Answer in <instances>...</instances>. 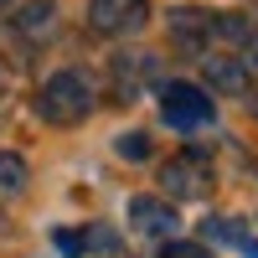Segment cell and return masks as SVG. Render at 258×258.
Returning <instances> with one entry per match:
<instances>
[{"mask_svg":"<svg viewBox=\"0 0 258 258\" xmlns=\"http://www.w3.org/2000/svg\"><path fill=\"white\" fill-rule=\"evenodd\" d=\"M36 114L57 124V129H73L93 114V88H88V78L83 73H52L47 83H41V93H36Z\"/></svg>","mask_w":258,"mask_h":258,"instance_id":"obj_1","label":"cell"},{"mask_svg":"<svg viewBox=\"0 0 258 258\" xmlns=\"http://www.w3.org/2000/svg\"><path fill=\"white\" fill-rule=\"evenodd\" d=\"M160 186L170 202H202L212 191V160L202 150H186V155H170L160 165Z\"/></svg>","mask_w":258,"mask_h":258,"instance_id":"obj_2","label":"cell"},{"mask_svg":"<svg viewBox=\"0 0 258 258\" xmlns=\"http://www.w3.org/2000/svg\"><path fill=\"white\" fill-rule=\"evenodd\" d=\"M150 21V0H93L88 6V26L98 36H135Z\"/></svg>","mask_w":258,"mask_h":258,"instance_id":"obj_3","label":"cell"},{"mask_svg":"<svg viewBox=\"0 0 258 258\" xmlns=\"http://www.w3.org/2000/svg\"><path fill=\"white\" fill-rule=\"evenodd\" d=\"M160 114L176 129H202L212 119V98L202 88H191V83H170V88L160 93Z\"/></svg>","mask_w":258,"mask_h":258,"instance_id":"obj_4","label":"cell"},{"mask_svg":"<svg viewBox=\"0 0 258 258\" xmlns=\"http://www.w3.org/2000/svg\"><path fill=\"white\" fill-rule=\"evenodd\" d=\"M129 227L135 232H150V238H170V232L181 227L176 207H170V197H129Z\"/></svg>","mask_w":258,"mask_h":258,"instance_id":"obj_5","label":"cell"},{"mask_svg":"<svg viewBox=\"0 0 258 258\" xmlns=\"http://www.w3.org/2000/svg\"><path fill=\"white\" fill-rule=\"evenodd\" d=\"M0 21L16 26L21 36H47L57 21V6L52 0H0Z\"/></svg>","mask_w":258,"mask_h":258,"instance_id":"obj_6","label":"cell"},{"mask_svg":"<svg viewBox=\"0 0 258 258\" xmlns=\"http://www.w3.org/2000/svg\"><path fill=\"white\" fill-rule=\"evenodd\" d=\"M114 83L124 98H135L145 83H155V52H124L114 57Z\"/></svg>","mask_w":258,"mask_h":258,"instance_id":"obj_7","label":"cell"},{"mask_svg":"<svg viewBox=\"0 0 258 258\" xmlns=\"http://www.w3.org/2000/svg\"><path fill=\"white\" fill-rule=\"evenodd\" d=\"M170 36H176V47L181 52H202L207 41H212V16L207 11H170Z\"/></svg>","mask_w":258,"mask_h":258,"instance_id":"obj_8","label":"cell"},{"mask_svg":"<svg viewBox=\"0 0 258 258\" xmlns=\"http://www.w3.org/2000/svg\"><path fill=\"white\" fill-rule=\"evenodd\" d=\"M207 83L217 93H248V73H243V62H232V57H207Z\"/></svg>","mask_w":258,"mask_h":258,"instance_id":"obj_9","label":"cell"},{"mask_svg":"<svg viewBox=\"0 0 258 258\" xmlns=\"http://www.w3.org/2000/svg\"><path fill=\"white\" fill-rule=\"evenodd\" d=\"M0 197L6 202L26 197V160L21 155H0Z\"/></svg>","mask_w":258,"mask_h":258,"instance_id":"obj_10","label":"cell"},{"mask_svg":"<svg viewBox=\"0 0 258 258\" xmlns=\"http://www.w3.org/2000/svg\"><path fill=\"white\" fill-rule=\"evenodd\" d=\"M78 253H103V258H114L119 253V232L114 227H88L78 238Z\"/></svg>","mask_w":258,"mask_h":258,"instance_id":"obj_11","label":"cell"},{"mask_svg":"<svg viewBox=\"0 0 258 258\" xmlns=\"http://www.w3.org/2000/svg\"><path fill=\"white\" fill-rule=\"evenodd\" d=\"M212 31L227 36V41H243V36H248V21H243V16H232V11H222L217 21H212Z\"/></svg>","mask_w":258,"mask_h":258,"instance_id":"obj_12","label":"cell"},{"mask_svg":"<svg viewBox=\"0 0 258 258\" xmlns=\"http://www.w3.org/2000/svg\"><path fill=\"white\" fill-rule=\"evenodd\" d=\"M114 150H119L124 160H145V155H150V140H145V135H119Z\"/></svg>","mask_w":258,"mask_h":258,"instance_id":"obj_13","label":"cell"},{"mask_svg":"<svg viewBox=\"0 0 258 258\" xmlns=\"http://www.w3.org/2000/svg\"><path fill=\"white\" fill-rule=\"evenodd\" d=\"M160 258H217V253H207L202 243H165Z\"/></svg>","mask_w":258,"mask_h":258,"instance_id":"obj_14","label":"cell"},{"mask_svg":"<svg viewBox=\"0 0 258 258\" xmlns=\"http://www.w3.org/2000/svg\"><path fill=\"white\" fill-rule=\"evenodd\" d=\"M0 238H6V217H0Z\"/></svg>","mask_w":258,"mask_h":258,"instance_id":"obj_15","label":"cell"},{"mask_svg":"<svg viewBox=\"0 0 258 258\" xmlns=\"http://www.w3.org/2000/svg\"><path fill=\"white\" fill-rule=\"evenodd\" d=\"M0 93H6V73H0Z\"/></svg>","mask_w":258,"mask_h":258,"instance_id":"obj_16","label":"cell"},{"mask_svg":"<svg viewBox=\"0 0 258 258\" xmlns=\"http://www.w3.org/2000/svg\"><path fill=\"white\" fill-rule=\"evenodd\" d=\"M253 68H258V57H253Z\"/></svg>","mask_w":258,"mask_h":258,"instance_id":"obj_17","label":"cell"}]
</instances>
